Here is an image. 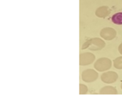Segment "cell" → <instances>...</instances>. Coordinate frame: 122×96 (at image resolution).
<instances>
[{"mask_svg":"<svg viewBox=\"0 0 122 96\" xmlns=\"http://www.w3.org/2000/svg\"><path fill=\"white\" fill-rule=\"evenodd\" d=\"M113 23L117 25H122V11L114 14L112 17Z\"/></svg>","mask_w":122,"mask_h":96,"instance_id":"obj_1","label":"cell"}]
</instances>
